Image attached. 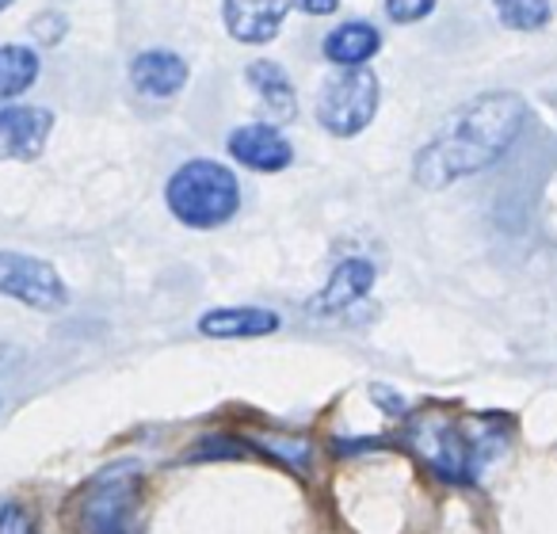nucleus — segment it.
<instances>
[{
    "instance_id": "1",
    "label": "nucleus",
    "mask_w": 557,
    "mask_h": 534,
    "mask_svg": "<svg viewBox=\"0 0 557 534\" xmlns=\"http://www.w3.org/2000/svg\"><path fill=\"white\" fill-rule=\"evenodd\" d=\"M527 103L516 92H485L462 103L432 141L417 153L412 176L428 191L493 169L523 134Z\"/></svg>"
},
{
    "instance_id": "2",
    "label": "nucleus",
    "mask_w": 557,
    "mask_h": 534,
    "mask_svg": "<svg viewBox=\"0 0 557 534\" xmlns=\"http://www.w3.org/2000/svg\"><path fill=\"white\" fill-rule=\"evenodd\" d=\"M169 207L191 229H218L240 207V184L218 161H187L169 179Z\"/></svg>"
},
{
    "instance_id": "3",
    "label": "nucleus",
    "mask_w": 557,
    "mask_h": 534,
    "mask_svg": "<svg viewBox=\"0 0 557 534\" xmlns=\"http://www.w3.org/2000/svg\"><path fill=\"white\" fill-rule=\"evenodd\" d=\"M379 111V77L371 70H344L321 88L318 96V119L329 134L351 138L359 134Z\"/></svg>"
},
{
    "instance_id": "4",
    "label": "nucleus",
    "mask_w": 557,
    "mask_h": 534,
    "mask_svg": "<svg viewBox=\"0 0 557 534\" xmlns=\"http://www.w3.org/2000/svg\"><path fill=\"white\" fill-rule=\"evenodd\" d=\"M412 443H417L420 458L432 465V473H440L450 485H470L478 477V458L481 447L450 420H424L412 427Z\"/></svg>"
},
{
    "instance_id": "5",
    "label": "nucleus",
    "mask_w": 557,
    "mask_h": 534,
    "mask_svg": "<svg viewBox=\"0 0 557 534\" xmlns=\"http://www.w3.org/2000/svg\"><path fill=\"white\" fill-rule=\"evenodd\" d=\"M0 295L50 313L65 306V283L58 280V272L47 260H35L24 252H0Z\"/></svg>"
},
{
    "instance_id": "6",
    "label": "nucleus",
    "mask_w": 557,
    "mask_h": 534,
    "mask_svg": "<svg viewBox=\"0 0 557 534\" xmlns=\"http://www.w3.org/2000/svg\"><path fill=\"white\" fill-rule=\"evenodd\" d=\"M138 500V477L131 465L100 477L85 496V531L88 534H126Z\"/></svg>"
},
{
    "instance_id": "7",
    "label": "nucleus",
    "mask_w": 557,
    "mask_h": 534,
    "mask_svg": "<svg viewBox=\"0 0 557 534\" xmlns=\"http://www.w3.org/2000/svg\"><path fill=\"white\" fill-rule=\"evenodd\" d=\"M54 131L47 108H0V161H35Z\"/></svg>"
},
{
    "instance_id": "8",
    "label": "nucleus",
    "mask_w": 557,
    "mask_h": 534,
    "mask_svg": "<svg viewBox=\"0 0 557 534\" xmlns=\"http://www.w3.org/2000/svg\"><path fill=\"white\" fill-rule=\"evenodd\" d=\"M230 157L252 172H283L295 161V149H290V141L275 126L248 123L230 134Z\"/></svg>"
},
{
    "instance_id": "9",
    "label": "nucleus",
    "mask_w": 557,
    "mask_h": 534,
    "mask_svg": "<svg viewBox=\"0 0 557 534\" xmlns=\"http://www.w3.org/2000/svg\"><path fill=\"white\" fill-rule=\"evenodd\" d=\"M290 0H225L222 16H225V32L237 42H271L287 20Z\"/></svg>"
},
{
    "instance_id": "10",
    "label": "nucleus",
    "mask_w": 557,
    "mask_h": 534,
    "mask_svg": "<svg viewBox=\"0 0 557 534\" xmlns=\"http://www.w3.org/2000/svg\"><path fill=\"white\" fill-rule=\"evenodd\" d=\"M131 85L141 96L169 100V96H176L187 85V62L180 54H172V50H146V54L134 58Z\"/></svg>"
},
{
    "instance_id": "11",
    "label": "nucleus",
    "mask_w": 557,
    "mask_h": 534,
    "mask_svg": "<svg viewBox=\"0 0 557 534\" xmlns=\"http://www.w3.org/2000/svg\"><path fill=\"white\" fill-rule=\"evenodd\" d=\"M374 287V263L367 260H344L333 268V280L325 283L318 298L310 302L313 313L329 318V313H341L348 306H356L359 298H367V290Z\"/></svg>"
},
{
    "instance_id": "12",
    "label": "nucleus",
    "mask_w": 557,
    "mask_h": 534,
    "mask_svg": "<svg viewBox=\"0 0 557 534\" xmlns=\"http://www.w3.org/2000/svg\"><path fill=\"white\" fill-rule=\"evenodd\" d=\"M248 85L252 92L260 96L263 111H268L275 123H290L298 115V96H295V85H290L287 70L271 58H260V62L248 65Z\"/></svg>"
},
{
    "instance_id": "13",
    "label": "nucleus",
    "mask_w": 557,
    "mask_h": 534,
    "mask_svg": "<svg viewBox=\"0 0 557 534\" xmlns=\"http://www.w3.org/2000/svg\"><path fill=\"white\" fill-rule=\"evenodd\" d=\"M278 328V313L271 310H210L199 318V333L214 336V340H248V336H268Z\"/></svg>"
},
{
    "instance_id": "14",
    "label": "nucleus",
    "mask_w": 557,
    "mask_h": 534,
    "mask_svg": "<svg viewBox=\"0 0 557 534\" xmlns=\"http://www.w3.org/2000/svg\"><path fill=\"white\" fill-rule=\"evenodd\" d=\"M379 47H382L379 27H371L367 20H348V24H341L336 32L325 35V58L336 65H344V70L367 65L374 54H379Z\"/></svg>"
},
{
    "instance_id": "15",
    "label": "nucleus",
    "mask_w": 557,
    "mask_h": 534,
    "mask_svg": "<svg viewBox=\"0 0 557 534\" xmlns=\"http://www.w3.org/2000/svg\"><path fill=\"white\" fill-rule=\"evenodd\" d=\"M39 80V54L32 47H0V100H16Z\"/></svg>"
},
{
    "instance_id": "16",
    "label": "nucleus",
    "mask_w": 557,
    "mask_h": 534,
    "mask_svg": "<svg viewBox=\"0 0 557 534\" xmlns=\"http://www.w3.org/2000/svg\"><path fill=\"white\" fill-rule=\"evenodd\" d=\"M493 4L500 24L511 32H539L549 24V12H554L549 0H493Z\"/></svg>"
},
{
    "instance_id": "17",
    "label": "nucleus",
    "mask_w": 557,
    "mask_h": 534,
    "mask_svg": "<svg viewBox=\"0 0 557 534\" xmlns=\"http://www.w3.org/2000/svg\"><path fill=\"white\" fill-rule=\"evenodd\" d=\"M435 0H386V16L394 24H417V20L432 16Z\"/></svg>"
},
{
    "instance_id": "18",
    "label": "nucleus",
    "mask_w": 557,
    "mask_h": 534,
    "mask_svg": "<svg viewBox=\"0 0 557 534\" xmlns=\"http://www.w3.org/2000/svg\"><path fill=\"white\" fill-rule=\"evenodd\" d=\"M0 534H32V516L20 504H0Z\"/></svg>"
},
{
    "instance_id": "19",
    "label": "nucleus",
    "mask_w": 557,
    "mask_h": 534,
    "mask_svg": "<svg viewBox=\"0 0 557 534\" xmlns=\"http://www.w3.org/2000/svg\"><path fill=\"white\" fill-rule=\"evenodd\" d=\"M32 35H35L39 42H47V47H54V42L65 35V20L58 16V12H42V16L32 24Z\"/></svg>"
},
{
    "instance_id": "20",
    "label": "nucleus",
    "mask_w": 557,
    "mask_h": 534,
    "mask_svg": "<svg viewBox=\"0 0 557 534\" xmlns=\"http://www.w3.org/2000/svg\"><path fill=\"white\" fill-rule=\"evenodd\" d=\"M295 4L306 16H333V12L341 9V0H295Z\"/></svg>"
},
{
    "instance_id": "21",
    "label": "nucleus",
    "mask_w": 557,
    "mask_h": 534,
    "mask_svg": "<svg viewBox=\"0 0 557 534\" xmlns=\"http://www.w3.org/2000/svg\"><path fill=\"white\" fill-rule=\"evenodd\" d=\"M12 4H16V0H0V12H4V9H12Z\"/></svg>"
}]
</instances>
